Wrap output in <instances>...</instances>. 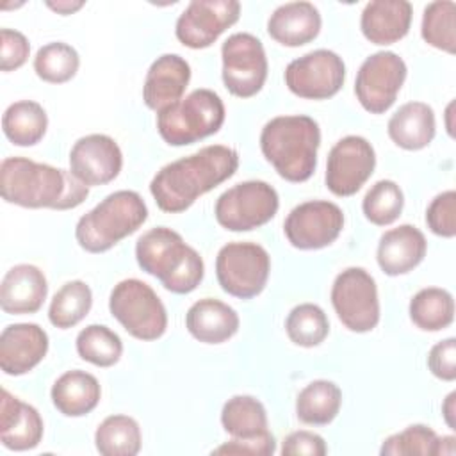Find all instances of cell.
<instances>
[{
	"label": "cell",
	"mask_w": 456,
	"mask_h": 456,
	"mask_svg": "<svg viewBox=\"0 0 456 456\" xmlns=\"http://www.w3.org/2000/svg\"><path fill=\"white\" fill-rule=\"evenodd\" d=\"M123 167L119 144L105 134L80 137L69 151V171L87 187L112 182Z\"/></svg>",
	"instance_id": "cell-17"
},
{
	"label": "cell",
	"mask_w": 456,
	"mask_h": 456,
	"mask_svg": "<svg viewBox=\"0 0 456 456\" xmlns=\"http://www.w3.org/2000/svg\"><path fill=\"white\" fill-rule=\"evenodd\" d=\"M148 219V207L135 191H116L84 214L75 226L78 246L89 253H103L121 239L137 232Z\"/></svg>",
	"instance_id": "cell-5"
},
{
	"label": "cell",
	"mask_w": 456,
	"mask_h": 456,
	"mask_svg": "<svg viewBox=\"0 0 456 456\" xmlns=\"http://www.w3.org/2000/svg\"><path fill=\"white\" fill-rule=\"evenodd\" d=\"M93 306L91 287L82 280L64 283L52 297L48 308L50 322L59 330L77 326Z\"/></svg>",
	"instance_id": "cell-33"
},
{
	"label": "cell",
	"mask_w": 456,
	"mask_h": 456,
	"mask_svg": "<svg viewBox=\"0 0 456 456\" xmlns=\"http://www.w3.org/2000/svg\"><path fill=\"white\" fill-rule=\"evenodd\" d=\"M413 7L406 0H372L360 18V28L372 45H392L403 39L411 25Z\"/></svg>",
	"instance_id": "cell-23"
},
{
	"label": "cell",
	"mask_w": 456,
	"mask_h": 456,
	"mask_svg": "<svg viewBox=\"0 0 456 456\" xmlns=\"http://www.w3.org/2000/svg\"><path fill=\"white\" fill-rule=\"evenodd\" d=\"M224 103L212 89H194L157 112V130L169 146H185L219 132Z\"/></svg>",
	"instance_id": "cell-6"
},
{
	"label": "cell",
	"mask_w": 456,
	"mask_h": 456,
	"mask_svg": "<svg viewBox=\"0 0 456 456\" xmlns=\"http://www.w3.org/2000/svg\"><path fill=\"white\" fill-rule=\"evenodd\" d=\"M410 319L422 331H440L454 321L452 294L440 287L420 289L410 301Z\"/></svg>",
	"instance_id": "cell-30"
},
{
	"label": "cell",
	"mask_w": 456,
	"mask_h": 456,
	"mask_svg": "<svg viewBox=\"0 0 456 456\" xmlns=\"http://www.w3.org/2000/svg\"><path fill=\"white\" fill-rule=\"evenodd\" d=\"M39 411L2 388L0 399V442L9 451H28L43 438Z\"/></svg>",
	"instance_id": "cell-21"
},
{
	"label": "cell",
	"mask_w": 456,
	"mask_h": 456,
	"mask_svg": "<svg viewBox=\"0 0 456 456\" xmlns=\"http://www.w3.org/2000/svg\"><path fill=\"white\" fill-rule=\"evenodd\" d=\"M237 312L214 297H203L191 305L185 314L187 331L203 344H223L239 330Z\"/></svg>",
	"instance_id": "cell-25"
},
{
	"label": "cell",
	"mask_w": 456,
	"mask_h": 456,
	"mask_svg": "<svg viewBox=\"0 0 456 456\" xmlns=\"http://www.w3.org/2000/svg\"><path fill=\"white\" fill-rule=\"evenodd\" d=\"M340 404L342 390L338 385L328 379H315L297 394L296 415L305 424L326 426L338 415Z\"/></svg>",
	"instance_id": "cell-29"
},
{
	"label": "cell",
	"mask_w": 456,
	"mask_h": 456,
	"mask_svg": "<svg viewBox=\"0 0 456 456\" xmlns=\"http://www.w3.org/2000/svg\"><path fill=\"white\" fill-rule=\"evenodd\" d=\"M406 73V62L395 52L383 50L369 55L354 80V94L360 105L370 114L387 112L394 105Z\"/></svg>",
	"instance_id": "cell-13"
},
{
	"label": "cell",
	"mask_w": 456,
	"mask_h": 456,
	"mask_svg": "<svg viewBox=\"0 0 456 456\" xmlns=\"http://www.w3.org/2000/svg\"><path fill=\"white\" fill-rule=\"evenodd\" d=\"M240 16L237 0H192L176 20V39L192 50L208 48Z\"/></svg>",
	"instance_id": "cell-16"
},
{
	"label": "cell",
	"mask_w": 456,
	"mask_h": 456,
	"mask_svg": "<svg viewBox=\"0 0 456 456\" xmlns=\"http://www.w3.org/2000/svg\"><path fill=\"white\" fill-rule=\"evenodd\" d=\"M285 331L296 346L315 347L328 337L330 321L319 305L301 303L289 312Z\"/></svg>",
	"instance_id": "cell-37"
},
{
	"label": "cell",
	"mask_w": 456,
	"mask_h": 456,
	"mask_svg": "<svg viewBox=\"0 0 456 456\" xmlns=\"http://www.w3.org/2000/svg\"><path fill=\"white\" fill-rule=\"evenodd\" d=\"M86 2L82 0H57V2H46V7H50L52 11H55L57 14H62V16H68V14H73L77 12L78 9L84 7Z\"/></svg>",
	"instance_id": "cell-45"
},
{
	"label": "cell",
	"mask_w": 456,
	"mask_h": 456,
	"mask_svg": "<svg viewBox=\"0 0 456 456\" xmlns=\"http://www.w3.org/2000/svg\"><path fill=\"white\" fill-rule=\"evenodd\" d=\"M422 39L442 52H456V4L452 0H436L424 7L420 23Z\"/></svg>",
	"instance_id": "cell-35"
},
{
	"label": "cell",
	"mask_w": 456,
	"mask_h": 456,
	"mask_svg": "<svg viewBox=\"0 0 456 456\" xmlns=\"http://www.w3.org/2000/svg\"><path fill=\"white\" fill-rule=\"evenodd\" d=\"M75 346L78 356L96 367H112L123 354L119 335L105 324H89L80 330Z\"/></svg>",
	"instance_id": "cell-34"
},
{
	"label": "cell",
	"mask_w": 456,
	"mask_h": 456,
	"mask_svg": "<svg viewBox=\"0 0 456 456\" xmlns=\"http://www.w3.org/2000/svg\"><path fill=\"white\" fill-rule=\"evenodd\" d=\"M344 228L342 208L326 200H312L294 207L285 223L287 240L297 249H321L337 240Z\"/></svg>",
	"instance_id": "cell-14"
},
{
	"label": "cell",
	"mask_w": 456,
	"mask_h": 456,
	"mask_svg": "<svg viewBox=\"0 0 456 456\" xmlns=\"http://www.w3.org/2000/svg\"><path fill=\"white\" fill-rule=\"evenodd\" d=\"M280 198L264 180H246L226 189L216 201V221L230 232H251L267 224L278 212Z\"/></svg>",
	"instance_id": "cell-9"
},
{
	"label": "cell",
	"mask_w": 456,
	"mask_h": 456,
	"mask_svg": "<svg viewBox=\"0 0 456 456\" xmlns=\"http://www.w3.org/2000/svg\"><path fill=\"white\" fill-rule=\"evenodd\" d=\"M285 84L290 93L305 100H328L335 96L346 80V64L331 50H312L285 68Z\"/></svg>",
	"instance_id": "cell-12"
},
{
	"label": "cell",
	"mask_w": 456,
	"mask_h": 456,
	"mask_svg": "<svg viewBox=\"0 0 456 456\" xmlns=\"http://www.w3.org/2000/svg\"><path fill=\"white\" fill-rule=\"evenodd\" d=\"M319 146V123L305 114L276 116L260 132L262 155L281 178L294 183L315 173Z\"/></svg>",
	"instance_id": "cell-3"
},
{
	"label": "cell",
	"mask_w": 456,
	"mask_h": 456,
	"mask_svg": "<svg viewBox=\"0 0 456 456\" xmlns=\"http://www.w3.org/2000/svg\"><path fill=\"white\" fill-rule=\"evenodd\" d=\"M112 317L139 340H157L166 333L167 312L157 292L142 280H121L110 290Z\"/></svg>",
	"instance_id": "cell-7"
},
{
	"label": "cell",
	"mask_w": 456,
	"mask_h": 456,
	"mask_svg": "<svg viewBox=\"0 0 456 456\" xmlns=\"http://www.w3.org/2000/svg\"><path fill=\"white\" fill-rule=\"evenodd\" d=\"M431 374L442 381L456 379V338L449 337L436 342L428 354Z\"/></svg>",
	"instance_id": "cell-43"
},
{
	"label": "cell",
	"mask_w": 456,
	"mask_h": 456,
	"mask_svg": "<svg viewBox=\"0 0 456 456\" xmlns=\"http://www.w3.org/2000/svg\"><path fill=\"white\" fill-rule=\"evenodd\" d=\"M135 260L144 273L155 276L173 294L192 292L205 276L200 253L167 226L151 228L137 239Z\"/></svg>",
	"instance_id": "cell-4"
},
{
	"label": "cell",
	"mask_w": 456,
	"mask_h": 456,
	"mask_svg": "<svg viewBox=\"0 0 456 456\" xmlns=\"http://www.w3.org/2000/svg\"><path fill=\"white\" fill-rule=\"evenodd\" d=\"M191 80V66L178 53H164L148 68L142 100L148 109L159 112L167 105L182 100Z\"/></svg>",
	"instance_id": "cell-19"
},
{
	"label": "cell",
	"mask_w": 456,
	"mask_h": 456,
	"mask_svg": "<svg viewBox=\"0 0 456 456\" xmlns=\"http://www.w3.org/2000/svg\"><path fill=\"white\" fill-rule=\"evenodd\" d=\"M48 335L34 322H16L0 335V367L9 376L32 370L48 353Z\"/></svg>",
	"instance_id": "cell-18"
},
{
	"label": "cell",
	"mask_w": 456,
	"mask_h": 456,
	"mask_svg": "<svg viewBox=\"0 0 456 456\" xmlns=\"http://www.w3.org/2000/svg\"><path fill=\"white\" fill-rule=\"evenodd\" d=\"M280 452L283 456H324L328 447L321 435L301 429L285 436Z\"/></svg>",
	"instance_id": "cell-44"
},
{
	"label": "cell",
	"mask_w": 456,
	"mask_h": 456,
	"mask_svg": "<svg viewBox=\"0 0 456 456\" xmlns=\"http://www.w3.org/2000/svg\"><path fill=\"white\" fill-rule=\"evenodd\" d=\"M426 224L438 237L451 239L456 235V192L452 189L431 200L426 208Z\"/></svg>",
	"instance_id": "cell-40"
},
{
	"label": "cell",
	"mask_w": 456,
	"mask_h": 456,
	"mask_svg": "<svg viewBox=\"0 0 456 456\" xmlns=\"http://www.w3.org/2000/svg\"><path fill=\"white\" fill-rule=\"evenodd\" d=\"M53 406L66 417H84L93 411L102 397L98 379L80 369L68 370L55 379L50 390Z\"/></svg>",
	"instance_id": "cell-27"
},
{
	"label": "cell",
	"mask_w": 456,
	"mask_h": 456,
	"mask_svg": "<svg viewBox=\"0 0 456 456\" xmlns=\"http://www.w3.org/2000/svg\"><path fill=\"white\" fill-rule=\"evenodd\" d=\"M376 151L362 135H346L333 144L326 160V187L335 196H353L370 178Z\"/></svg>",
	"instance_id": "cell-15"
},
{
	"label": "cell",
	"mask_w": 456,
	"mask_h": 456,
	"mask_svg": "<svg viewBox=\"0 0 456 456\" xmlns=\"http://www.w3.org/2000/svg\"><path fill=\"white\" fill-rule=\"evenodd\" d=\"M438 435L424 424H411L406 429L383 440L381 456H438Z\"/></svg>",
	"instance_id": "cell-39"
},
{
	"label": "cell",
	"mask_w": 456,
	"mask_h": 456,
	"mask_svg": "<svg viewBox=\"0 0 456 456\" xmlns=\"http://www.w3.org/2000/svg\"><path fill=\"white\" fill-rule=\"evenodd\" d=\"M331 305L349 331L367 333L379 322L376 280L363 267H347L337 274L331 285Z\"/></svg>",
	"instance_id": "cell-10"
},
{
	"label": "cell",
	"mask_w": 456,
	"mask_h": 456,
	"mask_svg": "<svg viewBox=\"0 0 456 456\" xmlns=\"http://www.w3.org/2000/svg\"><path fill=\"white\" fill-rule=\"evenodd\" d=\"M0 192L7 203L18 207L69 210L84 203L89 187L71 171L25 157H7L0 164Z\"/></svg>",
	"instance_id": "cell-2"
},
{
	"label": "cell",
	"mask_w": 456,
	"mask_h": 456,
	"mask_svg": "<svg viewBox=\"0 0 456 456\" xmlns=\"http://www.w3.org/2000/svg\"><path fill=\"white\" fill-rule=\"evenodd\" d=\"M48 128V116L43 105L32 100L11 103L2 116V130L16 146L37 144Z\"/></svg>",
	"instance_id": "cell-28"
},
{
	"label": "cell",
	"mask_w": 456,
	"mask_h": 456,
	"mask_svg": "<svg viewBox=\"0 0 456 456\" xmlns=\"http://www.w3.org/2000/svg\"><path fill=\"white\" fill-rule=\"evenodd\" d=\"M48 294L45 273L32 264L11 267L0 285V306L5 314L25 315L36 314Z\"/></svg>",
	"instance_id": "cell-20"
},
{
	"label": "cell",
	"mask_w": 456,
	"mask_h": 456,
	"mask_svg": "<svg viewBox=\"0 0 456 456\" xmlns=\"http://www.w3.org/2000/svg\"><path fill=\"white\" fill-rule=\"evenodd\" d=\"M404 194L394 180L376 182L363 196L362 210L367 221L376 226L392 224L403 212Z\"/></svg>",
	"instance_id": "cell-38"
},
{
	"label": "cell",
	"mask_w": 456,
	"mask_h": 456,
	"mask_svg": "<svg viewBox=\"0 0 456 456\" xmlns=\"http://www.w3.org/2000/svg\"><path fill=\"white\" fill-rule=\"evenodd\" d=\"M426 249V237L417 226L399 224L379 237L376 258L385 274L399 276L413 271L424 260Z\"/></svg>",
	"instance_id": "cell-22"
},
{
	"label": "cell",
	"mask_w": 456,
	"mask_h": 456,
	"mask_svg": "<svg viewBox=\"0 0 456 456\" xmlns=\"http://www.w3.org/2000/svg\"><path fill=\"white\" fill-rule=\"evenodd\" d=\"M78 66V52L64 41L46 43L34 57L36 75L48 84H64L71 80L77 75Z\"/></svg>",
	"instance_id": "cell-36"
},
{
	"label": "cell",
	"mask_w": 456,
	"mask_h": 456,
	"mask_svg": "<svg viewBox=\"0 0 456 456\" xmlns=\"http://www.w3.org/2000/svg\"><path fill=\"white\" fill-rule=\"evenodd\" d=\"M223 84L233 96L251 98L265 84L267 55L262 41L249 32H235L221 46Z\"/></svg>",
	"instance_id": "cell-11"
},
{
	"label": "cell",
	"mask_w": 456,
	"mask_h": 456,
	"mask_svg": "<svg viewBox=\"0 0 456 456\" xmlns=\"http://www.w3.org/2000/svg\"><path fill=\"white\" fill-rule=\"evenodd\" d=\"M141 440V428L128 415H110L94 431V445L102 456H135Z\"/></svg>",
	"instance_id": "cell-32"
},
{
	"label": "cell",
	"mask_w": 456,
	"mask_h": 456,
	"mask_svg": "<svg viewBox=\"0 0 456 456\" xmlns=\"http://www.w3.org/2000/svg\"><path fill=\"white\" fill-rule=\"evenodd\" d=\"M442 415L445 424L454 431L456 429V392H451L444 404H442Z\"/></svg>",
	"instance_id": "cell-46"
},
{
	"label": "cell",
	"mask_w": 456,
	"mask_h": 456,
	"mask_svg": "<svg viewBox=\"0 0 456 456\" xmlns=\"http://www.w3.org/2000/svg\"><path fill=\"white\" fill-rule=\"evenodd\" d=\"M239 153L224 144H208L192 155L160 167L150 182V192L162 212L187 210L201 194L235 175Z\"/></svg>",
	"instance_id": "cell-1"
},
{
	"label": "cell",
	"mask_w": 456,
	"mask_h": 456,
	"mask_svg": "<svg viewBox=\"0 0 456 456\" xmlns=\"http://www.w3.org/2000/svg\"><path fill=\"white\" fill-rule=\"evenodd\" d=\"M388 137L403 150L417 151L426 148L436 132L433 109L424 102H408L401 105L388 119Z\"/></svg>",
	"instance_id": "cell-26"
},
{
	"label": "cell",
	"mask_w": 456,
	"mask_h": 456,
	"mask_svg": "<svg viewBox=\"0 0 456 456\" xmlns=\"http://www.w3.org/2000/svg\"><path fill=\"white\" fill-rule=\"evenodd\" d=\"M276 451L274 436L265 431L264 435L251 438H232L230 442L221 444L212 449V454H242V456H271Z\"/></svg>",
	"instance_id": "cell-42"
},
{
	"label": "cell",
	"mask_w": 456,
	"mask_h": 456,
	"mask_svg": "<svg viewBox=\"0 0 456 456\" xmlns=\"http://www.w3.org/2000/svg\"><path fill=\"white\" fill-rule=\"evenodd\" d=\"M452 107H454V102H451V103L447 105V110H445V119H447V132H449V135H451V137L454 135V132H452V123H451V118H452Z\"/></svg>",
	"instance_id": "cell-47"
},
{
	"label": "cell",
	"mask_w": 456,
	"mask_h": 456,
	"mask_svg": "<svg viewBox=\"0 0 456 456\" xmlns=\"http://www.w3.org/2000/svg\"><path fill=\"white\" fill-rule=\"evenodd\" d=\"M269 273L271 256L256 242H228L216 256V276L221 289L239 299L258 296L267 285Z\"/></svg>",
	"instance_id": "cell-8"
},
{
	"label": "cell",
	"mask_w": 456,
	"mask_h": 456,
	"mask_svg": "<svg viewBox=\"0 0 456 456\" xmlns=\"http://www.w3.org/2000/svg\"><path fill=\"white\" fill-rule=\"evenodd\" d=\"M30 53L28 39L12 28L0 30V69L14 71L21 68Z\"/></svg>",
	"instance_id": "cell-41"
},
{
	"label": "cell",
	"mask_w": 456,
	"mask_h": 456,
	"mask_svg": "<svg viewBox=\"0 0 456 456\" xmlns=\"http://www.w3.org/2000/svg\"><path fill=\"white\" fill-rule=\"evenodd\" d=\"M221 424L232 438H251L267 429V411L253 395H233L221 410Z\"/></svg>",
	"instance_id": "cell-31"
},
{
	"label": "cell",
	"mask_w": 456,
	"mask_h": 456,
	"mask_svg": "<svg viewBox=\"0 0 456 456\" xmlns=\"http://www.w3.org/2000/svg\"><path fill=\"white\" fill-rule=\"evenodd\" d=\"M321 12L310 2H289L273 11L267 20L269 36L283 46H303L321 32Z\"/></svg>",
	"instance_id": "cell-24"
}]
</instances>
